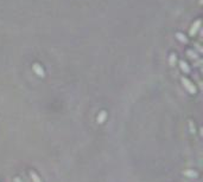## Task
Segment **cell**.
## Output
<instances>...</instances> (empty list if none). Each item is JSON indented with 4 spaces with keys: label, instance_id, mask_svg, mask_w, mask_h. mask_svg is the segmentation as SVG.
Segmentation results:
<instances>
[{
    "label": "cell",
    "instance_id": "9",
    "mask_svg": "<svg viewBox=\"0 0 203 182\" xmlns=\"http://www.w3.org/2000/svg\"><path fill=\"white\" fill-rule=\"evenodd\" d=\"M16 182H20L19 181V177H16Z\"/></svg>",
    "mask_w": 203,
    "mask_h": 182
},
{
    "label": "cell",
    "instance_id": "8",
    "mask_svg": "<svg viewBox=\"0 0 203 182\" xmlns=\"http://www.w3.org/2000/svg\"><path fill=\"white\" fill-rule=\"evenodd\" d=\"M189 125H190V129H191V132L194 134V132H195V125H192V122H189Z\"/></svg>",
    "mask_w": 203,
    "mask_h": 182
},
{
    "label": "cell",
    "instance_id": "3",
    "mask_svg": "<svg viewBox=\"0 0 203 182\" xmlns=\"http://www.w3.org/2000/svg\"><path fill=\"white\" fill-rule=\"evenodd\" d=\"M33 70H35V72L38 75V76H44V71H43V69H42V67L39 66V64H35L33 65Z\"/></svg>",
    "mask_w": 203,
    "mask_h": 182
},
{
    "label": "cell",
    "instance_id": "1",
    "mask_svg": "<svg viewBox=\"0 0 203 182\" xmlns=\"http://www.w3.org/2000/svg\"><path fill=\"white\" fill-rule=\"evenodd\" d=\"M182 83H183V86L187 89V91L189 94H191V95H194L195 92H196V89H195V86H194V84L189 80V79H187V78H183L182 79Z\"/></svg>",
    "mask_w": 203,
    "mask_h": 182
},
{
    "label": "cell",
    "instance_id": "6",
    "mask_svg": "<svg viewBox=\"0 0 203 182\" xmlns=\"http://www.w3.org/2000/svg\"><path fill=\"white\" fill-rule=\"evenodd\" d=\"M179 64H180V69H182L184 72H187V74H188V72L190 71V69H189V66L187 65V63H184V62H180Z\"/></svg>",
    "mask_w": 203,
    "mask_h": 182
},
{
    "label": "cell",
    "instance_id": "4",
    "mask_svg": "<svg viewBox=\"0 0 203 182\" xmlns=\"http://www.w3.org/2000/svg\"><path fill=\"white\" fill-rule=\"evenodd\" d=\"M30 177L32 178V182H42V180H40V177L38 176V174L36 173V172H30Z\"/></svg>",
    "mask_w": 203,
    "mask_h": 182
},
{
    "label": "cell",
    "instance_id": "2",
    "mask_svg": "<svg viewBox=\"0 0 203 182\" xmlns=\"http://www.w3.org/2000/svg\"><path fill=\"white\" fill-rule=\"evenodd\" d=\"M106 118H107V112H106L105 110H102V111H100V112H99V115H98L96 121H98V123H99V124H102V123L106 121Z\"/></svg>",
    "mask_w": 203,
    "mask_h": 182
},
{
    "label": "cell",
    "instance_id": "5",
    "mask_svg": "<svg viewBox=\"0 0 203 182\" xmlns=\"http://www.w3.org/2000/svg\"><path fill=\"white\" fill-rule=\"evenodd\" d=\"M183 174H184L185 176H188V177H192V178H194V177H197V176H198L197 172H195V170H190V169H189V170H185V172H184Z\"/></svg>",
    "mask_w": 203,
    "mask_h": 182
},
{
    "label": "cell",
    "instance_id": "7",
    "mask_svg": "<svg viewBox=\"0 0 203 182\" xmlns=\"http://www.w3.org/2000/svg\"><path fill=\"white\" fill-rule=\"evenodd\" d=\"M175 63H176V55H171V57H170V64L173 65Z\"/></svg>",
    "mask_w": 203,
    "mask_h": 182
}]
</instances>
